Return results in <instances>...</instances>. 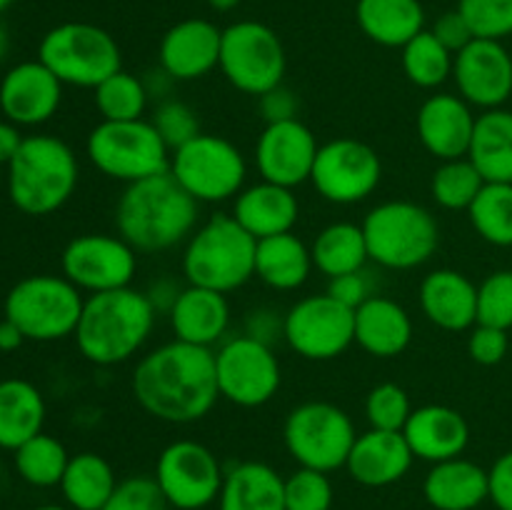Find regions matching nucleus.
<instances>
[{
	"label": "nucleus",
	"instance_id": "f257e3e1",
	"mask_svg": "<svg viewBox=\"0 0 512 510\" xmlns=\"http://www.w3.org/2000/svg\"><path fill=\"white\" fill-rule=\"evenodd\" d=\"M130 390L135 403L155 420L198 423L220 398L215 350L170 340L138 360Z\"/></svg>",
	"mask_w": 512,
	"mask_h": 510
},
{
	"label": "nucleus",
	"instance_id": "f03ea898",
	"mask_svg": "<svg viewBox=\"0 0 512 510\" xmlns=\"http://www.w3.org/2000/svg\"><path fill=\"white\" fill-rule=\"evenodd\" d=\"M200 203L170 173L125 185L115 203V228L138 253H163L188 243L198 228Z\"/></svg>",
	"mask_w": 512,
	"mask_h": 510
},
{
	"label": "nucleus",
	"instance_id": "7ed1b4c3",
	"mask_svg": "<svg viewBox=\"0 0 512 510\" xmlns=\"http://www.w3.org/2000/svg\"><path fill=\"white\" fill-rule=\"evenodd\" d=\"M158 310L143 290L120 288L85 298L75 328V345L88 363L110 368L128 363L143 350L155 328Z\"/></svg>",
	"mask_w": 512,
	"mask_h": 510
},
{
	"label": "nucleus",
	"instance_id": "20e7f679",
	"mask_svg": "<svg viewBox=\"0 0 512 510\" xmlns=\"http://www.w3.org/2000/svg\"><path fill=\"white\" fill-rule=\"evenodd\" d=\"M78 178V158L65 140L28 135L8 165V195L20 213L43 218L73 198Z\"/></svg>",
	"mask_w": 512,
	"mask_h": 510
},
{
	"label": "nucleus",
	"instance_id": "39448f33",
	"mask_svg": "<svg viewBox=\"0 0 512 510\" xmlns=\"http://www.w3.org/2000/svg\"><path fill=\"white\" fill-rule=\"evenodd\" d=\"M255 248L258 240L233 215H213L185 243V280L188 285L233 293L255 278Z\"/></svg>",
	"mask_w": 512,
	"mask_h": 510
},
{
	"label": "nucleus",
	"instance_id": "423d86ee",
	"mask_svg": "<svg viewBox=\"0 0 512 510\" xmlns=\"http://www.w3.org/2000/svg\"><path fill=\"white\" fill-rule=\"evenodd\" d=\"M373 263L388 270H413L428 263L440 245L435 215L413 200H388L360 223Z\"/></svg>",
	"mask_w": 512,
	"mask_h": 510
},
{
	"label": "nucleus",
	"instance_id": "0eeeda50",
	"mask_svg": "<svg viewBox=\"0 0 512 510\" xmlns=\"http://www.w3.org/2000/svg\"><path fill=\"white\" fill-rule=\"evenodd\" d=\"M85 153L105 178L130 185L170 170V148L150 120H100L85 140Z\"/></svg>",
	"mask_w": 512,
	"mask_h": 510
},
{
	"label": "nucleus",
	"instance_id": "6e6552de",
	"mask_svg": "<svg viewBox=\"0 0 512 510\" xmlns=\"http://www.w3.org/2000/svg\"><path fill=\"white\" fill-rule=\"evenodd\" d=\"M38 60L63 85L95 90L123 70L120 45L108 30L93 23H63L43 35Z\"/></svg>",
	"mask_w": 512,
	"mask_h": 510
},
{
	"label": "nucleus",
	"instance_id": "1a4fd4ad",
	"mask_svg": "<svg viewBox=\"0 0 512 510\" xmlns=\"http://www.w3.org/2000/svg\"><path fill=\"white\" fill-rule=\"evenodd\" d=\"M83 290L65 275H28L10 288L5 298V318L18 325L35 343H53L75 335L83 315Z\"/></svg>",
	"mask_w": 512,
	"mask_h": 510
},
{
	"label": "nucleus",
	"instance_id": "9d476101",
	"mask_svg": "<svg viewBox=\"0 0 512 510\" xmlns=\"http://www.w3.org/2000/svg\"><path fill=\"white\" fill-rule=\"evenodd\" d=\"M170 175L198 203L235 198L248 180L243 150L223 135L200 133L170 155Z\"/></svg>",
	"mask_w": 512,
	"mask_h": 510
},
{
	"label": "nucleus",
	"instance_id": "9b49d317",
	"mask_svg": "<svg viewBox=\"0 0 512 510\" xmlns=\"http://www.w3.org/2000/svg\"><path fill=\"white\" fill-rule=\"evenodd\" d=\"M355 438L358 433L353 418L343 408L325 400L295 405L283 425L285 448L295 463L320 473L345 468Z\"/></svg>",
	"mask_w": 512,
	"mask_h": 510
},
{
	"label": "nucleus",
	"instance_id": "f8f14e48",
	"mask_svg": "<svg viewBox=\"0 0 512 510\" xmlns=\"http://www.w3.org/2000/svg\"><path fill=\"white\" fill-rule=\"evenodd\" d=\"M218 68L235 90L260 98L283 85L288 55L270 25L238 20L223 30Z\"/></svg>",
	"mask_w": 512,
	"mask_h": 510
},
{
	"label": "nucleus",
	"instance_id": "ddd939ff",
	"mask_svg": "<svg viewBox=\"0 0 512 510\" xmlns=\"http://www.w3.org/2000/svg\"><path fill=\"white\" fill-rule=\"evenodd\" d=\"M220 398L238 408H260L278 395L283 370L273 345L250 335H233L215 350Z\"/></svg>",
	"mask_w": 512,
	"mask_h": 510
},
{
	"label": "nucleus",
	"instance_id": "4468645a",
	"mask_svg": "<svg viewBox=\"0 0 512 510\" xmlns=\"http://www.w3.org/2000/svg\"><path fill=\"white\" fill-rule=\"evenodd\" d=\"M283 340L300 358L335 360L355 343V310L333 295H305L285 313Z\"/></svg>",
	"mask_w": 512,
	"mask_h": 510
},
{
	"label": "nucleus",
	"instance_id": "2eb2a0df",
	"mask_svg": "<svg viewBox=\"0 0 512 510\" xmlns=\"http://www.w3.org/2000/svg\"><path fill=\"white\" fill-rule=\"evenodd\" d=\"M153 478L170 508L203 510L218 500L225 473L208 445L185 438L165 445Z\"/></svg>",
	"mask_w": 512,
	"mask_h": 510
},
{
	"label": "nucleus",
	"instance_id": "dca6fc26",
	"mask_svg": "<svg viewBox=\"0 0 512 510\" xmlns=\"http://www.w3.org/2000/svg\"><path fill=\"white\" fill-rule=\"evenodd\" d=\"M63 275L85 293L130 288L138 273V250L118 233L75 235L60 255Z\"/></svg>",
	"mask_w": 512,
	"mask_h": 510
},
{
	"label": "nucleus",
	"instance_id": "f3484780",
	"mask_svg": "<svg viewBox=\"0 0 512 510\" xmlns=\"http://www.w3.org/2000/svg\"><path fill=\"white\" fill-rule=\"evenodd\" d=\"M383 178L380 155L355 138H335L320 145L310 183L333 205H355L368 200Z\"/></svg>",
	"mask_w": 512,
	"mask_h": 510
},
{
	"label": "nucleus",
	"instance_id": "a211bd4d",
	"mask_svg": "<svg viewBox=\"0 0 512 510\" xmlns=\"http://www.w3.org/2000/svg\"><path fill=\"white\" fill-rule=\"evenodd\" d=\"M453 80L473 108H503L512 95V55L503 40L475 38L455 55Z\"/></svg>",
	"mask_w": 512,
	"mask_h": 510
},
{
	"label": "nucleus",
	"instance_id": "6ab92c4d",
	"mask_svg": "<svg viewBox=\"0 0 512 510\" xmlns=\"http://www.w3.org/2000/svg\"><path fill=\"white\" fill-rule=\"evenodd\" d=\"M318 140L300 118L268 123L255 143V165L260 178L283 188L308 183L318 158Z\"/></svg>",
	"mask_w": 512,
	"mask_h": 510
},
{
	"label": "nucleus",
	"instance_id": "aec40b11",
	"mask_svg": "<svg viewBox=\"0 0 512 510\" xmlns=\"http://www.w3.org/2000/svg\"><path fill=\"white\" fill-rule=\"evenodd\" d=\"M63 83L40 60L10 68L0 80V110L15 125H43L58 113Z\"/></svg>",
	"mask_w": 512,
	"mask_h": 510
},
{
	"label": "nucleus",
	"instance_id": "412c9836",
	"mask_svg": "<svg viewBox=\"0 0 512 510\" xmlns=\"http://www.w3.org/2000/svg\"><path fill=\"white\" fill-rule=\"evenodd\" d=\"M223 30L205 18L175 23L158 48L160 68L173 80H200L220 65Z\"/></svg>",
	"mask_w": 512,
	"mask_h": 510
},
{
	"label": "nucleus",
	"instance_id": "4be33fe9",
	"mask_svg": "<svg viewBox=\"0 0 512 510\" xmlns=\"http://www.w3.org/2000/svg\"><path fill=\"white\" fill-rule=\"evenodd\" d=\"M475 120L478 115L473 113V105L465 103L460 95L438 93L420 105L415 128L420 143L433 158L455 160L468 158Z\"/></svg>",
	"mask_w": 512,
	"mask_h": 510
},
{
	"label": "nucleus",
	"instance_id": "5701e85b",
	"mask_svg": "<svg viewBox=\"0 0 512 510\" xmlns=\"http://www.w3.org/2000/svg\"><path fill=\"white\" fill-rule=\"evenodd\" d=\"M423 315L440 330L463 333L478 323V285L453 268L433 270L418 290Z\"/></svg>",
	"mask_w": 512,
	"mask_h": 510
},
{
	"label": "nucleus",
	"instance_id": "b1692460",
	"mask_svg": "<svg viewBox=\"0 0 512 510\" xmlns=\"http://www.w3.org/2000/svg\"><path fill=\"white\" fill-rule=\"evenodd\" d=\"M403 435L415 458L435 465L465 453L470 443V425L460 410L430 403L410 413Z\"/></svg>",
	"mask_w": 512,
	"mask_h": 510
},
{
	"label": "nucleus",
	"instance_id": "393cba45",
	"mask_svg": "<svg viewBox=\"0 0 512 510\" xmlns=\"http://www.w3.org/2000/svg\"><path fill=\"white\" fill-rule=\"evenodd\" d=\"M415 455L403 433L375 430L360 433L348 455L345 470L365 488H385L408 475Z\"/></svg>",
	"mask_w": 512,
	"mask_h": 510
},
{
	"label": "nucleus",
	"instance_id": "a878e982",
	"mask_svg": "<svg viewBox=\"0 0 512 510\" xmlns=\"http://www.w3.org/2000/svg\"><path fill=\"white\" fill-rule=\"evenodd\" d=\"M168 318L175 340L213 348L215 343H223L230 328L228 295L200 285H185Z\"/></svg>",
	"mask_w": 512,
	"mask_h": 510
},
{
	"label": "nucleus",
	"instance_id": "bb28decb",
	"mask_svg": "<svg viewBox=\"0 0 512 510\" xmlns=\"http://www.w3.org/2000/svg\"><path fill=\"white\" fill-rule=\"evenodd\" d=\"M233 215L255 240L270 235L290 233L300 218V203L293 188L260 180L255 185H245L233 203Z\"/></svg>",
	"mask_w": 512,
	"mask_h": 510
},
{
	"label": "nucleus",
	"instance_id": "cd10ccee",
	"mask_svg": "<svg viewBox=\"0 0 512 510\" xmlns=\"http://www.w3.org/2000/svg\"><path fill=\"white\" fill-rule=\"evenodd\" d=\"M413 340V318L393 298L373 295L355 310V343L373 358H398Z\"/></svg>",
	"mask_w": 512,
	"mask_h": 510
},
{
	"label": "nucleus",
	"instance_id": "c85d7f7f",
	"mask_svg": "<svg viewBox=\"0 0 512 510\" xmlns=\"http://www.w3.org/2000/svg\"><path fill=\"white\" fill-rule=\"evenodd\" d=\"M423 495L435 510H475L490 500V475L463 455L443 460L425 475Z\"/></svg>",
	"mask_w": 512,
	"mask_h": 510
},
{
	"label": "nucleus",
	"instance_id": "c756f323",
	"mask_svg": "<svg viewBox=\"0 0 512 510\" xmlns=\"http://www.w3.org/2000/svg\"><path fill=\"white\" fill-rule=\"evenodd\" d=\"M218 510H285V478L260 460H245L225 473Z\"/></svg>",
	"mask_w": 512,
	"mask_h": 510
},
{
	"label": "nucleus",
	"instance_id": "7c9ffc66",
	"mask_svg": "<svg viewBox=\"0 0 512 510\" xmlns=\"http://www.w3.org/2000/svg\"><path fill=\"white\" fill-rule=\"evenodd\" d=\"M313 268L315 265L310 248L293 230L258 240V248H255V278L263 280L268 288L280 290V293L303 288Z\"/></svg>",
	"mask_w": 512,
	"mask_h": 510
},
{
	"label": "nucleus",
	"instance_id": "2f4dec72",
	"mask_svg": "<svg viewBox=\"0 0 512 510\" xmlns=\"http://www.w3.org/2000/svg\"><path fill=\"white\" fill-rule=\"evenodd\" d=\"M355 20L373 43L403 48L425 30V8L420 0H358Z\"/></svg>",
	"mask_w": 512,
	"mask_h": 510
},
{
	"label": "nucleus",
	"instance_id": "473e14b6",
	"mask_svg": "<svg viewBox=\"0 0 512 510\" xmlns=\"http://www.w3.org/2000/svg\"><path fill=\"white\" fill-rule=\"evenodd\" d=\"M45 398L33 383L23 378L0 380V448L18 450L43 433Z\"/></svg>",
	"mask_w": 512,
	"mask_h": 510
},
{
	"label": "nucleus",
	"instance_id": "72a5a7b5",
	"mask_svg": "<svg viewBox=\"0 0 512 510\" xmlns=\"http://www.w3.org/2000/svg\"><path fill=\"white\" fill-rule=\"evenodd\" d=\"M470 163L485 183H512V113L505 108L483 110L475 120L468 150Z\"/></svg>",
	"mask_w": 512,
	"mask_h": 510
},
{
	"label": "nucleus",
	"instance_id": "f704fd0d",
	"mask_svg": "<svg viewBox=\"0 0 512 510\" xmlns=\"http://www.w3.org/2000/svg\"><path fill=\"white\" fill-rule=\"evenodd\" d=\"M120 480L103 455L78 453L70 455V463L60 480V493L73 510H103Z\"/></svg>",
	"mask_w": 512,
	"mask_h": 510
},
{
	"label": "nucleus",
	"instance_id": "c9c22d12",
	"mask_svg": "<svg viewBox=\"0 0 512 510\" xmlns=\"http://www.w3.org/2000/svg\"><path fill=\"white\" fill-rule=\"evenodd\" d=\"M310 255H313L315 270H320L328 280L345 273H358L370 260L363 228L345 220L330 223L328 228L320 230L310 245Z\"/></svg>",
	"mask_w": 512,
	"mask_h": 510
},
{
	"label": "nucleus",
	"instance_id": "e433bc0d",
	"mask_svg": "<svg viewBox=\"0 0 512 510\" xmlns=\"http://www.w3.org/2000/svg\"><path fill=\"white\" fill-rule=\"evenodd\" d=\"M400 50H403L400 60H403L405 78L418 88L433 90L453 78L455 55L430 30L418 33Z\"/></svg>",
	"mask_w": 512,
	"mask_h": 510
},
{
	"label": "nucleus",
	"instance_id": "4c0bfd02",
	"mask_svg": "<svg viewBox=\"0 0 512 510\" xmlns=\"http://www.w3.org/2000/svg\"><path fill=\"white\" fill-rule=\"evenodd\" d=\"M468 218L485 243L512 248V183H485Z\"/></svg>",
	"mask_w": 512,
	"mask_h": 510
},
{
	"label": "nucleus",
	"instance_id": "58836bf2",
	"mask_svg": "<svg viewBox=\"0 0 512 510\" xmlns=\"http://www.w3.org/2000/svg\"><path fill=\"white\" fill-rule=\"evenodd\" d=\"M15 453V470L20 478L33 488H53L63 480L70 455L58 438L38 433L28 443L20 445Z\"/></svg>",
	"mask_w": 512,
	"mask_h": 510
},
{
	"label": "nucleus",
	"instance_id": "ea45409f",
	"mask_svg": "<svg viewBox=\"0 0 512 510\" xmlns=\"http://www.w3.org/2000/svg\"><path fill=\"white\" fill-rule=\"evenodd\" d=\"M483 185L485 178L470 163V158L440 160L430 178V195L443 210H468Z\"/></svg>",
	"mask_w": 512,
	"mask_h": 510
},
{
	"label": "nucleus",
	"instance_id": "a19ab883",
	"mask_svg": "<svg viewBox=\"0 0 512 510\" xmlns=\"http://www.w3.org/2000/svg\"><path fill=\"white\" fill-rule=\"evenodd\" d=\"M93 93L95 108L103 115V120H140L150 100L143 78L128 70L110 75Z\"/></svg>",
	"mask_w": 512,
	"mask_h": 510
},
{
	"label": "nucleus",
	"instance_id": "79ce46f5",
	"mask_svg": "<svg viewBox=\"0 0 512 510\" xmlns=\"http://www.w3.org/2000/svg\"><path fill=\"white\" fill-rule=\"evenodd\" d=\"M408 390L400 388L398 383H380L365 398V418L370 428L375 430H393L403 433L410 413H413Z\"/></svg>",
	"mask_w": 512,
	"mask_h": 510
},
{
	"label": "nucleus",
	"instance_id": "37998d69",
	"mask_svg": "<svg viewBox=\"0 0 512 510\" xmlns=\"http://www.w3.org/2000/svg\"><path fill=\"white\" fill-rule=\"evenodd\" d=\"M335 490L328 473L298 468L285 478V510H330Z\"/></svg>",
	"mask_w": 512,
	"mask_h": 510
},
{
	"label": "nucleus",
	"instance_id": "c03bdc74",
	"mask_svg": "<svg viewBox=\"0 0 512 510\" xmlns=\"http://www.w3.org/2000/svg\"><path fill=\"white\" fill-rule=\"evenodd\" d=\"M150 123L155 125L158 135L163 138V143L168 145L170 153L178 150L180 145L190 143L195 135H200V118L188 103L183 100H175V98H165L160 100L158 108L153 110V118Z\"/></svg>",
	"mask_w": 512,
	"mask_h": 510
},
{
	"label": "nucleus",
	"instance_id": "a18cd8bd",
	"mask_svg": "<svg viewBox=\"0 0 512 510\" xmlns=\"http://www.w3.org/2000/svg\"><path fill=\"white\" fill-rule=\"evenodd\" d=\"M478 323L512 330V270H495L478 285Z\"/></svg>",
	"mask_w": 512,
	"mask_h": 510
},
{
	"label": "nucleus",
	"instance_id": "49530a36",
	"mask_svg": "<svg viewBox=\"0 0 512 510\" xmlns=\"http://www.w3.org/2000/svg\"><path fill=\"white\" fill-rule=\"evenodd\" d=\"M458 10L475 38L503 40L512 35V0H458Z\"/></svg>",
	"mask_w": 512,
	"mask_h": 510
},
{
	"label": "nucleus",
	"instance_id": "de8ad7c7",
	"mask_svg": "<svg viewBox=\"0 0 512 510\" xmlns=\"http://www.w3.org/2000/svg\"><path fill=\"white\" fill-rule=\"evenodd\" d=\"M163 490L150 475H133L120 480L103 510H168Z\"/></svg>",
	"mask_w": 512,
	"mask_h": 510
},
{
	"label": "nucleus",
	"instance_id": "09e8293b",
	"mask_svg": "<svg viewBox=\"0 0 512 510\" xmlns=\"http://www.w3.org/2000/svg\"><path fill=\"white\" fill-rule=\"evenodd\" d=\"M510 330L493 328V325L475 323L468 335V355L478 365H498L503 363L510 350Z\"/></svg>",
	"mask_w": 512,
	"mask_h": 510
},
{
	"label": "nucleus",
	"instance_id": "8fccbe9b",
	"mask_svg": "<svg viewBox=\"0 0 512 510\" xmlns=\"http://www.w3.org/2000/svg\"><path fill=\"white\" fill-rule=\"evenodd\" d=\"M430 33H433L453 55H458L465 45H470L475 40L473 28H470L468 20L463 18V13H460L458 8L440 15L433 23V28H430Z\"/></svg>",
	"mask_w": 512,
	"mask_h": 510
},
{
	"label": "nucleus",
	"instance_id": "3c124183",
	"mask_svg": "<svg viewBox=\"0 0 512 510\" xmlns=\"http://www.w3.org/2000/svg\"><path fill=\"white\" fill-rule=\"evenodd\" d=\"M328 295H333L338 303L348 305L350 310H358L360 305L368 298H373V288H370V280L363 270L358 273H345L338 275V278H330Z\"/></svg>",
	"mask_w": 512,
	"mask_h": 510
},
{
	"label": "nucleus",
	"instance_id": "603ef678",
	"mask_svg": "<svg viewBox=\"0 0 512 510\" xmlns=\"http://www.w3.org/2000/svg\"><path fill=\"white\" fill-rule=\"evenodd\" d=\"M300 100L285 85L268 90L265 95H260V113H263L265 125L268 123H283V120H295L298 118Z\"/></svg>",
	"mask_w": 512,
	"mask_h": 510
},
{
	"label": "nucleus",
	"instance_id": "864d4df0",
	"mask_svg": "<svg viewBox=\"0 0 512 510\" xmlns=\"http://www.w3.org/2000/svg\"><path fill=\"white\" fill-rule=\"evenodd\" d=\"M283 323L285 315L275 313L273 308H255L245 318V335L265 345H273L275 340L283 338Z\"/></svg>",
	"mask_w": 512,
	"mask_h": 510
},
{
	"label": "nucleus",
	"instance_id": "5fc2aeb1",
	"mask_svg": "<svg viewBox=\"0 0 512 510\" xmlns=\"http://www.w3.org/2000/svg\"><path fill=\"white\" fill-rule=\"evenodd\" d=\"M490 475V500L498 510H512V450L500 455L488 470Z\"/></svg>",
	"mask_w": 512,
	"mask_h": 510
},
{
	"label": "nucleus",
	"instance_id": "6e6d98bb",
	"mask_svg": "<svg viewBox=\"0 0 512 510\" xmlns=\"http://www.w3.org/2000/svg\"><path fill=\"white\" fill-rule=\"evenodd\" d=\"M180 290L183 288H178V283H175V280L160 278V280H155V283H150V288L145 290V295H148V300L153 303V308L158 310V313L168 315L170 308L175 305V300H178Z\"/></svg>",
	"mask_w": 512,
	"mask_h": 510
},
{
	"label": "nucleus",
	"instance_id": "4d7b16f0",
	"mask_svg": "<svg viewBox=\"0 0 512 510\" xmlns=\"http://www.w3.org/2000/svg\"><path fill=\"white\" fill-rule=\"evenodd\" d=\"M23 140L25 135H20L18 125L10 123V120L0 123V165H10V160L18 155Z\"/></svg>",
	"mask_w": 512,
	"mask_h": 510
},
{
	"label": "nucleus",
	"instance_id": "13d9d810",
	"mask_svg": "<svg viewBox=\"0 0 512 510\" xmlns=\"http://www.w3.org/2000/svg\"><path fill=\"white\" fill-rule=\"evenodd\" d=\"M25 340L28 338L23 335V330L15 323H10L8 318L0 323V353H13V350H18Z\"/></svg>",
	"mask_w": 512,
	"mask_h": 510
},
{
	"label": "nucleus",
	"instance_id": "bf43d9fd",
	"mask_svg": "<svg viewBox=\"0 0 512 510\" xmlns=\"http://www.w3.org/2000/svg\"><path fill=\"white\" fill-rule=\"evenodd\" d=\"M205 3H208L215 13H230V10L238 8L243 0H205Z\"/></svg>",
	"mask_w": 512,
	"mask_h": 510
},
{
	"label": "nucleus",
	"instance_id": "052dcab7",
	"mask_svg": "<svg viewBox=\"0 0 512 510\" xmlns=\"http://www.w3.org/2000/svg\"><path fill=\"white\" fill-rule=\"evenodd\" d=\"M8 48H10V38H8V30L3 28V23H0V60L8 55Z\"/></svg>",
	"mask_w": 512,
	"mask_h": 510
},
{
	"label": "nucleus",
	"instance_id": "680f3d73",
	"mask_svg": "<svg viewBox=\"0 0 512 510\" xmlns=\"http://www.w3.org/2000/svg\"><path fill=\"white\" fill-rule=\"evenodd\" d=\"M35 510H73V508H68V505H40V508Z\"/></svg>",
	"mask_w": 512,
	"mask_h": 510
},
{
	"label": "nucleus",
	"instance_id": "e2e57ef3",
	"mask_svg": "<svg viewBox=\"0 0 512 510\" xmlns=\"http://www.w3.org/2000/svg\"><path fill=\"white\" fill-rule=\"evenodd\" d=\"M13 3L15 0H0V13H3V10H8Z\"/></svg>",
	"mask_w": 512,
	"mask_h": 510
}]
</instances>
